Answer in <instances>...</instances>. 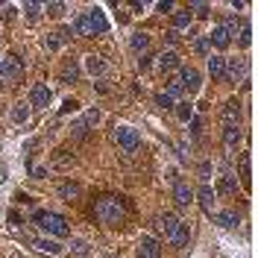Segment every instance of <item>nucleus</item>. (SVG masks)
<instances>
[{"label": "nucleus", "instance_id": "obj_1", "mask_svg": "<svg viewBox=\"0 0 258 258\" xmlns=\"http://www.w3.org/2000/svg\"><path fill=\"white\" fill-rule=\"evenodd\" d=\"M32 223L41 226L47 235H53V238H68L71 235V226H68V220H64L62 214H56V211H35L32 214Z\"/></svg>", "mask_w": 258, "mask_h": 258}, {"label": "nucleus", "instance_id": "obj_2", "mask_svg": "<svg viewBox=\"0 0 258 258\" xmlns=\"http://www.w3.org/2000/svg\"><path fill=\"white\" fill-rule=\"evenodd\" d=\"M94 211H97V220H100V223H109V226L120 223L123 214H126L123 203H120L117 197H103V200H97Z\"/></svg>", "mask_w": 258, "mask_h": 258}, {"label": "nucleus", "instance_id": "obj_3", "mask_svg": "<svg viewBox=\"0 0 258 258\" xmlns=\"http://www.w3.org/2000/svg\"><path fill=\"white\" fill-rule=\"evenodd\" d=\"M114 138H117V144H120L123 153H135L141 147V135H138V129H132V126H117Z\"/></svg>", "mask_w": 258, "mask_h": 258}, {"label": "nucleus", "instance_id": "obj_4", "mask_svg": "<svg viewBox=\"0 0 258 258\" xmlns=\"http://www.w3.org/2000/svg\"><path fill=\"white\" fill-rule=\"evenodd\" d=\"M179 82H182V91L197 94V91H200V82H203V77H200V71H197V68H182V71H179Z\"/></svg>", "mask_w": 258, "mask_h": 258}, {"label": "nucleus", "instance_id": "obj_5", "mask_svg": "<svg viewBox=\"0 0 258 258\" xmlns=\"http://www.w3.org/2000/svg\"><path fill=\"white\" fill-rule=\"evenodd\" d=\"M94 123H100V109H91V112H85L80 117V120H74V126H71V135H77V138H82L88 129L94 126Z\"/></svg>", "mask_w": 258, "mask_h": 258}, {"label": "nucleus", "instance_id": "obj_6", "mask_svg": "<svg viewBox=\"0 0 258 258\" xmlns=\"http://www.w3.org/2000/svg\"><path fill=\"white\" fill-rule=\"evenodd\" d=\"M138 258H161V243L153 235H144L138 243Z\"/></svg>", "mask_w": 258, "mask_h": 258}, {"label": "nucleus", "instance_id": "obj_7", "mask_svg": "<svg viewBox=\"0 0 258 258\" xmlns=\"http://www.w3.org/2000/svg\"><path fill=\"white\" fill-rule=\"evenodd\" d=\"M32 246L38 249V252H44V255H62L64 246L59 241H53V238H30Z\"/></svg>", "mask_w": 258, "mask_h": 258}, {"label": "nucleus", "instance_id": "obj_8", "mask_svg": "<svg viewBox=\"0 0 258 258\" xmlns=\"http://www.w3.org/2000/svg\"><path fill=\"white\" fill-rule=\"evenodd\" d=\"M30 103L32 106H38V109H44V106H50V88L44 85V82H35L30 91Z\"/></svg>", "mask_w": 258, "mask_h": 258}, {"label": "nucleus", "instance_id": "obj_9", "mask_svg": "<svg viewBox=\"0 0 258 258\" xmlns=\"http://www.w3.org/2000/svg\"><path fill=\"white\" fill-rule=\"evenodd\" d=\"M167 241H170V246H173V249H185V246H188V241H191V226H188V223H179L176 232H173Z\"/></svg>", "mask_w": 258, "mask_h": 258}, {"label": "nucleus", "instance_id": "obj_10", "mask_svg": "<svg viewBox=\"0 0 258 258\" xmlns=\"http://www.w3.org/2000/svg\"><path fill=\"white\" fill-rule=\"evenodd\" d=\"M220 117H223L226 126H238V123H241V103H238V100H229L223 106V114H220Z\"/></svg>", "mask_w": 258, "mask_h": 258}, {"label": "nucleus", "instance_id": "obj_11", "mask_svg": "<svg viewBox=\"0 0 258 258\" xmlns=\"http://www.w3.org/2000/svg\"><path fill=\"white\" fill-rule=\"evenodd\" d=\"M21 74H24V62L18 59L15 53H12L9 59H3V77H9V80H21Z\"/></svg>", "mask_w": 258, "mask_h": 258}, {"label": "nucleus", "instance_id": "obj_12", "mask_svg": "<svg viewBox=\"0 0 258 258\" xmlns=\"http://www.w3.org/2000/svg\"><path fill=\"white\" fill-rule=\"evenodd\" d=\"M71 30H74V35H85V38H91V35H97V32H94V27H91V21H88V15H85V12L74 18Z\"/></svg>", "mask_w": 258, "mask_h": 258}, {"label": "nucleus", "instance_id": "obj_13", "mask_svg": "<svg viewBox=\"0 0 258 258\" xmlns=\"http://www.w3.org/2000/svg\"><path fill=\"white\" fill-rule=\"evenodd\" d=\"M182 223V220H179L176 214H161L159 220H156V229H159L161 235H167V238H170V235H173V232H176V226Z\"/></svg>", "mask_w": 258, "mask_h": 258}, {"label": "nucleus", "instance_id": "obj_14", "mask_svg": "<svg viewBox=\"0 0 258 258\" xmlns=\"http://www.w3.org/2000/svg\"><path fill=\"white\" fill-rule=\"evenodd\" d=\"M209 44H214L217 50H226L229 44H232V38H229V32L223 30V27H214V30L209 32V38H206Z\"/></svg>", "mask_w": 258, "mask_h": 258}, {"label": "nucleus", "instance_id": "obj_15", "mask_svg": "<svg viewBox=\"0 0 258 258\" xmlns=\"http://www.w3.org/2000/svg\"><path fill=\"white\" fill-rule=\"evenodd\" d=\"M173 200H176V206L179 209H188V206H191V188H188V185H185V182H176V185H173Z\"/></svg>", "mask_w": 258, "mask_h": 258}, {"label": "nucleus", "instance_id": "obj_16", "mask_svg": "<svg viewBox=\"0 0 258 258\" xmlns=\"http://www.w3.org/2000/svg\"><path fill=\"white\" fill-rule=\"evenodd\" d=\"M85 15H88V21H91L94 32H106L109 30V21H106V15H103V9H88Z\"/></svg>", "mask_w": 258, "mask_h": 258}, {"label": "nucleus", "instance_id": "obj_17", "mask_svg": "<svg viewBox=\"0 0 258 258\" xmlns=\"http://www.w3.org/2000/svg\"><path fill=\"white\" fill-rule=\"evenodd\" d=\"M209 74L214 80H226V59L223 56H209Z\"/></svg>", "mask_w": 258, "mask_h": 258}, {"label": "nucleus", "instance_id": "obj_18", "mask_svg": "<svg viewBox=\"0 0 258 258\" xmlns=\"http://www.w3.org/2000/svg\"><path fill=\"white\" fill-rule=\"evenodd\" d=\"M59 80H62V82H77V80H80V64H77V59H68V62H64Z\"/></svg>", "mask_w": 258, "mask_h": 258}, {"label": "nucleus", "instance_id": "obj_19", "mask_svg": "<svg viewBox=\"0 0 258 258\" xmlns=\"http://www.w3.org/2000/svg\"><path fill=\"white\" fill-rule=\"evenodd\" d=\"M159 64H161V71H176L179 64H182V59H179V53H173V50H164L159 56Z\"/></svg>", "mask_w": 258, "mask_h": 258}, {"label": "nucleus", "instance_id": "obj_20", "mask_svg": "<svg viewBox=\"0 0 258 258\" xmlns=\"http://www.w3.org/2000/svg\"><path fill=\"white\" fill-rule=\"evenodd\" d=\"M214 200H217V194L211 191L209 185H203L200 188V206L206 209V214H214Z\"/></svg>", "mask_w": 258, "mask_h": 258}, {"label": "nucleus", "instance_id": "obj_21", "mask_svg": "<svg viewBox=\"0 0 258 258\" xmlns=\"http://www.w3.org/2000/svg\"><path fill=\"white\" fill-rule=\"evenodd\" d=\"M129 44H132L135 53H147V47H150V35H147V32H132Z\"/></svg>", "mask_w": 258, "mask_h": 258}, {"label": "nucleus", "instance_id": "obj_22", "mask_svg": "<svg viewBox=\"0 0 258 258\" xmlns=\"http://www.w3.org/2000/svg\"><path fill=\"white\" fill-rule=\"evenodd\" d=\"M217 223L223 226V229H235V226L241 223V214L238 211H220L217 214Z\"/></svg>", "mask_w": 258, "mask_h": 258}, {"label": "nucleus", "instance_id": "obj_23", "mask_svg": "<svg viewBox=\"0 0 258 258\" xmlns=\"http://www.w3.org/2000/svg\"><path fill=\"white\" fill-rule=\"evenodd\" d=\"M223 141L229 150H238V144H241V129L238 126H226L223 129Z\"/></svg>", "mask_w": 258, "mask_h": 258}, {"label": "nucleus", "instance_id": "obj_24", "mask_svg": "<svg viewBox=\"0 0 258 258\" xmlns=\"http://www.w3.org/2000/svg\"><path fill=\"white\" fill-rule=\"evenodd\" d=\"M235 191H238V182H235V176H229V173H226V176H220L217 191H214V194H226V197H229V194H235Z\"/></svg>", "mask_w": 258, "mask_h": 258}, {"label": "nucleus", "instance_id": "obj_25", "mask_svg": "<svg viewBox=\"0 0 258 258\" xmlns=\"http://www.w3.org/2000/svg\"><path fill=\"white\" fill-rule=\"evenodd\" d=\"M85 68H88V74H94V77H103V74H106V62H103L100 56H88V59H85Z\"/></svg>", "mask_w": 258, "mask_h": 258}, {"label": "nucleus", "instance_id": "obj_26", "mask_svg": "<svg viewBox=\"0 0 258 258\" xmlns=\"http://www.w3.org/2000/svg\"><path fill=\"white\" fill-rule=\"evenodd\" d=\"M12 120H15V123H27V120H30V106H27V103H15V106H12Z\"/></svg>", "mask_w": 258, "mask_h": 258}, {"label": "nucleus", "instance_id": "obj_27", "mask_svg": "<svg viewBox=\"0 0 258 258\" xmlns=\"http://www.w3.org/2000/svg\"><path fill=\"white\" fill-rule=\"evenodd\" d=\"M243 74V62H238V59H226V77L229 80H238Z\"/></svg>", "mask_w": 258, "mask_h": 258}, {"label": "nucleus", "instance_id": "obj_28", "mask_svg": "<svg viewBox=\"0 0 258 258\" xmlns=\"http://www.w3.org/2000/svg\"><path fill=\"white\" fill-rule=\"evenodd\" d=\"M59 194H62L64 200H71V203H74V200L80 197V185H77V182H64L62 188H59Z\"/></svg>", "mask_w": 258, "mask_h": 258}, {"label": "nucleus", "instance_id": "obj_29", "mask_svg": "<svg viewBox=\"0 0 258 258\" xmlns=\"http://www.w3.org/2000/svg\"><path fill=\"white\" fill-rule=\"evenodd\" d=\"M188 24H191V9H185V12H176V15H173V27H188Z\"/></svg>", "mask_w": 258, "mask_h": 258}, {"label": "nucleus", "instance_id": "obj_30", "mask_svg": "<svg viewBox=\"0 0 258 258\" xmlns=\"http://www.w3.org/2000/svg\"><path fill=\"white\" fill-rule=\"evenodd\" d=\"M156 103H159L161 109H173V97L164 94V91H161V94H156Z\"/></svg>", "mask_w": 258, "mask_h": 258}, {"label": "nucleus", "instance_id": "obj_31", "mask_svg": "<svg viewBox=\"0 0 258 258\" xmlns=\"http://www.w3.org/2000/svg\"><path fill=\"white\" fill-rule=\"evenodd\" d=\"M167 94H170V97L182 94V82H179V77H173V80H170V85H167Z\"/></svg>", "mask_w": 258, "mask_h": 258}, {"label": "nucleus", "instance_id": "obj_32", "mask_svg": "<svg viewBox=\"0 0 258 258\" xmlns=\"http://www.w3.org/2000/svg\"><path fill=\"white\" fill-rule=\"evenodd\" d=\"M176 114H179V120H191V106H188V103H179Z\"/></svg>", "mask_w": 258, "mask_h": 258}, {"label": "nucleus", "instance_id": "obj_33", "mask_svg": "<svg viewBox=\"0 0 258 258\" xmlns=\"http://www.w3.org/2000/svg\"><path fill=\"white\" fill-rule=\"evenodd\" d=\"M59 44H62V41L56 38V32H50V35H44V47H47V50H59Z\"/></svg>", "mask_w": 258, "mask_h": 258}, {"label": "nucleus", "instance_id": "obj_34", "mask_svg": "<svg viewBox=\"0 0 258 258\" xmlns=\"http://www.w3.org/2000/svg\"><path fill=\"white\" fill-rule=\"evenodd\" d=\"M74 252H77V255H88L91 249H88V243L85 241H74Z\"/></svg>", "mask_w": 258, "mask_h": 258}, {"label": "nucleus", "instance_id": "obj_35", "mask_svg": "<svg viewBox=\"0 0 258 258\" xmlns=\"http://www.w3.org/2000/svg\"><path fill=\"white\" fill-rule=\"evenodd\" d=\"M38 9H41V6H38V3H27V6H24V12H27V18H38Z\"/></svg>", "mask_w": 258, "mask_h": 258}, {"label": "nucleus", "instance_id": "obj_36", "mask_svg": "<svg viewBox=\"0 0 258 258\" xmlns=\"http://www.w3.org/2000/svg\"><path fill=\"white\" fill-rule=\"evenodd\" d=\"M56 38H59V41H71V38H74V30H71V27H62V30L56 32Z\"/></svg>", "mask_w": 258, "mask_h": 258}, {"label": "nucleus", "instance_id": "obj_37", "mask_svg": "<svg viewBox=\"0 0 258 258\" xmlns=\"http://www.w3.org/2000/svg\"><path fill=\"white\" fill-rule=\"evenodd\" d=\"M194 47H197L200 56H206V53H209V41H206V38H197V41H194Z\"/></svg>", "mask_w": 258, "mask_h": 258}, {"label": "nucleus", "instance_id": "obj_38", "mask_svg": "<svg viewBox=\"0 0 258 258\" xmlns=\"http://www.w3.org/2000/svg\"><path fill=\"white\" fill-rule=\"evenodd\" d=\"M47 12H50V15H62L64 3H47Z\"/></svg>", "mask_w": 258, "mask_h": 258}, {"label": "nucleus", "instance_id": "obj_39", "mask_svg": "<svg viewBox=\"0 0 258 258\" xmlns=\"http://www.w3.org/2000/svg\"><path fill=\"white\" fill-rule=\"evenodd\" d=\"M249 41H252V32H249V27H243V32H241V47H249Z\"/></svg>", "mask_w": 258, "mask_h": 258}, {"label": "nucleus", "instance_id": "obj_40", "mask_svg": "<svg viewBox=\"0 0 258 258\" xmlns=\"http://www.w3.org/2000/svg\"><path fill=\"white\" fill-rule=\"evenodd\" d=\"M194 12H197L200 18H206L209 15V3H194Z\"/></svg>", "mask_w": 258, "mask_h": 258}, {"label": "nucleus", "instance_id": "obj_41", "mask_svg": "<svg viewBox=\"0 0 258 258\" xmlns=\"http://www.w3.org/2000/svg\"><path fill=\"white\" fill-rule=\"evenodd\" d=\"M77 109H80V103H77V100H64V106H62L64 114H68V112H77Z\"/></svg>", "mask_w": 258, "mask_h": 258}, {"label": "nucleus", "instance_id": "obj_42", "mask_svg": "<svg viewBox=\"0 0 258 258\" xmlns=\"http://www.w3.org/2000/svg\"><path fill=\"white\" fill-rule=\"evenodd\" d=\"M200 129H203V120H200V117H194V123H191V132H194V135H200Z\"/></svg>", "mask_w": 258, "mask_h": 258}, {"label": "nucleus", "instance_id": "obj_43", "mask_svg": "<svg viewBox=\"0 0 258 258\" xmlns=\"http://www.w3.org/2000/svg\"><path fill=\"white\" fill-rule=\"evenodd\" d=\"M176 38H179V32L173 30V32H167V35H164V41H167V44H176Z\"/></svg>", "mask_w": 258, "mask_h": 258}, {"label": "nucleus", "instance_id": "obj_44", "mask_svg": "<svg viewBox=\"0 0 258 258\" xmlns=\"http://www.w3.org/2000/svg\"><path fill=\"white\" fill-rule=\"evenodd\" d=\"M32 176H35V179H44V176H47V170H44V167H32Z\"/></svg>", "mask_w": 258, "mask_h": 258}, {"label": "nucleus", "instance_id": "obj_45", "mask_svg": "<svg viewBox=\"0 0 258 258\" xmlns=\"http://www.w3.org/2000/svg\"><path fill=\"white\" fill-rule=\"evenodd\" d=\"M138 68H141V71H147V68H150V56H147V53L138 59Z\"/></svg>", "mask_w": 258, "mask_h": 258}, {"label": "nucleus", "instance_id": "obj_46", "mask_svg": "<svg viewBox=\"0 0 258 258\" xmlns=\"http://www.w3.org/2000/svg\"><path fill=\"white\" fill-rule=\"evenodd\" d=\"M159 9H161V12H170V9H173V3H170V0H161Z\"/></svg>", "mask_w": 258, "mask_h": 258}, {"label": "nucleus", "instance_id": "obj_47", "mask_svg": "<svg viewBox=\"0 0 258 258\" xmlns=\"http://www.w3.org/2000/svg\"><path fill=\"white\" fill-rule=\"evenodd\" d=\"M0 77H3V59H0Z\"/></svg>", "mask_w": 258, "mask_h": 258}]
</instances>
